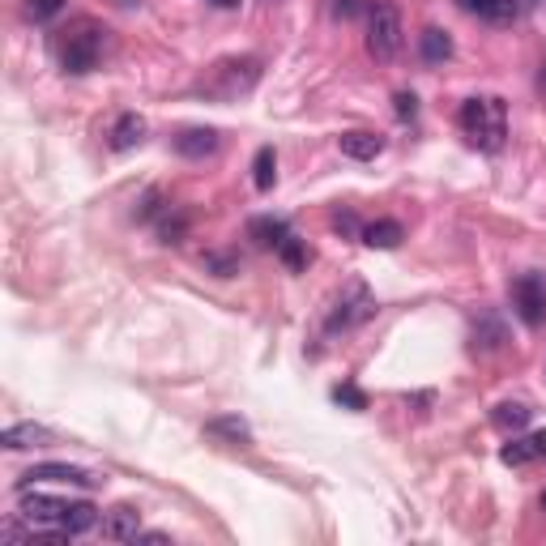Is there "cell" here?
<instances>
[{"mask_svg":"<svg viewBox=\"0 0 546 546\" xmlns=\"http://www.w3.org/2000/svg\"><path fill=\"white\" fill-rule=\"evenodd\" d=\"M457 120H461V133L474 150H483V154L504 150V141H508V107H504V99H495V94L465 99Z\"/></svg>","mask_w":546,"mask_h":546,"instance_id":"cell-1","label":"cell"},{"mask_svg":"<svg viewBox=\"0 0 546 546\" xmlns=\"http://www.w3.org/2000/svg\"><path fill=\"white\" fill-rule=\"evenodd\" d=\"M103 47H107V30L94 22V18H77V22L56 39L60 69L73 73V77L94 73V69H99V60H103Z\"/></svg>","mask_w":546,"mask_h":546,"instance_id":"cell-2","label":"cell"},{"mask_svg":"<svg viewBox=\"0 0 546 546\" xmlns=\"http://www.w3.org/2000/svg\"><path fill=\"white\" fill-rule=\"evenodd\" d=\"M261 56H227V60H218L210 73L201 77V94L205 99H218V103H235V99H244V94L256 90V82H261Z\"/></svg>","mask_w":546,"mask_h":546,"instance_id":"cell-3","label":"cell"},{"mask_svg":"<svg viewBox=\"0 0 546 546\" xmlns=\"http://www.w3.org/2000/svg\"><path fill=\"white\" fill-rule=\"evenodd\" d=\"M401 43H406V26H401V9L393 0H376L372 9H367V56L389 64Z\"/></svg>","mask_w":546,"mask_h":546,"instance_id":"cell-4","label":"cell"},{"mask_svg":"<svg viewBox=\"0 0 546 546\" xmlns=\"http://www.w3.org/2000/svg\"><path fill=\"white\" fill-rule=\"evenodd\" d=\"M18 508H22V521L26 525H35V529H52V534H60V538H69L64 534V517H69V500H56V495H43V491H26L22 487V500H18Z\"/></svg>","mask_w":546,"mask_h":546,"instance_id":"cell-5","label":"cell"},{"mask_svg":"<svg viewBox=\"0 0 546 546\" xmlns=\"http://www.w3.org/2000/svg\"><path fill=\"white\" fill-rule=\"evenodd\" d=\"M372 316H376V299H372V291H367L363 282H350L346 295L333 303L329 329H333V333H337V329H355V325H363V320H372Z\"/></svg>","mask_w":546,"mask_h":546,"instance_id":"cell-6","label":"cell"},{"mask_svg":"<svg viewBox=\"0 0 546 546\" xmlns=\"http://www.w3.org/2000/svg\"><path fill=\"white\" fill-rule=\"evenodd\" d=\"M512 308L525 325H542L546 320V278L542 273H521L517 282H512Z\"/></svg>","mask_w":546,"mask_h":546,"instance_id":"cell-7","label":"cell"},{"mask_svg":"<svg viewBox=\"0 0 546 546\" xmlns=\"http://www.w3.org/2000/svg\"><path fill=\"white\" fill-rule=\"evenodd\" d=\"M30 483H69V487H99L103 478L99 474H90V470H82V465H64V461H43V465H35L26 478H22V487H30Z\"/></svg>","mask_w":546,"mask_h":546,"instance_id":"cell-8","label":"cell"},{"mask_svg":"<svg viewBox=\"0 0 546 546\" xmlns=\"http://www.w3.org/2000/svg\"><path fill=\"white\" fill-rule=\"evenodd\" d=\"M99 529H103L107 542H137V534H141V512H137L133 504H120V508H111L107 517L99 521Z\"/></svg>","mask_w":546,"mask_h":546,"instance_id":"cell-9","label":"cell"},{"mask_svg":"<svg viewBox=\"0 0 546 546\" xmlns=\"http://www.w3.org/2000/svg\"><path fill=\"white\" fill-rule=\"evenodd\" d=\"M457 9L474 13V18H483L491 26H508L525 9V0H457Z\"/></svg>","mask_w":546,"mask_h":546,"instance_id":"cell-10","label":"cell"},{"mask_svg":"<svg viewBox=\"0 0 546 546\" xmlns=\"http://www.w3.org/2000/svg\"><path fill=\"white\" fill-rule=\"evenodd\" d=\"M337 150L355 163H372V158L384 150V137L380 133H367V128H350V133L337 137Z\"/></svg>","mask_w":546,"mask_h":546,"instance_id":"cell-11","label":"cell"},{"mask_svg":"<svg viewBox=\"0 0 546 546\" xmlns=\"http://www.w3.org/2000/svg\"><path fill=\"white\" fill-rule=\"evenodd\" d=\"M542 457H546V431H534V436H512L500 448L504 465H529V461H542Z\"/></svg>","mask_w":546,"mask_h":546,"instance_id":"cell-12","label":"cell"},{"mask_svg":"<svg viewBox=\"0 0 546 546\" xmlns=\"http://www.w3.org/2000/svg\"><path fill=\"white\" fill-rule=\"evenodd\" d=\"M141 141H146V120H141L137 111H124V116L111 124V150L128 154V150H137Z\"/></svg>","mask_w":546,"mask_h":546,"instance_id":"cell-13","label":"cell"},{"mask_svg":"<svg viewBox=\"0 0 546 546\" xmlns=\"http://www.w3.org/2000/svg\"><path fill=\"white\" fill-rule=\"evenodd\" d=\"M286 235H291V227H286L282 218H273V214H261V218L248 222V239L256 248H265V252H278V244Z\"/></svg>","mask_w":546,"mask_h":546,"instance_id":"cell-14","label":"cell"},{"mask_svg":"<svg viewBox=\"0 0 546 546\" xmlns=\"http://www.w3.org/2000/svg\"><path fill=\"white\" fill-rule=\"evenodd\" d=\"M214 150H218L214 128H184V133L175 137V154L180 158H210Z\"/></svg>","mask_w":546,"mask_h":546,"instance_id":"cell-15","label":"cell"},{"mask_svg":"<svg viewBox=\"0 0 546 546\" xmlns=\"http://www.w3.org/2000/svg\"><path fill=\"white\" fill-rule=\"evenodd\" d=\"M0 444L13 448V453H22V448H43V444H52V431L39 427V423H13V427H5Z\"/></svg>","mask_w":546,"mask_h":546,"instance_id":"cell-16","label":"cell"},{"mask_svg":"<svg viewBox=\"0 0 546 546\" xmlns=\"http://www.w3.org/2000/svg\"><path fill=\"white\" fill-rule=\"evenodd\" d=\"M359 239H363L367 248H380V252H389V248H397L401 239H406V231H401V222H397V218H376V222H367Z\"/></svg>","mask_w":546,"mask_h":546,"instance_id":"cell-17","label":"cell"},{"mask_svg":"<svg viewBox=\"0 0 546 546\" xmlns=\"http://www.w3.org/2000/svg\"><path fill=\"white\" fill-rule=\"evenodd\" d=\"M419 52H423L427 64H444L448 56H453V39H448V30L427 26L423 35H419Z\"/></svg>","mask_w":546,"mask_h":546,"instance_id":"cell-18","label":"cell"},{"mask_svg":"<svg viewBox=\"0 0 546 546\" xmlns=\"http://www.w3.org/2000/svg\"><path fill=\"white\" fill-rule=\"evenodd\" d=\"M205 431L218 440H231V444H252V427L239 419V414H222V419H210L205 423Z\"/></svg>","mask_w":546,"mask_h":546,"instance_id":"cell-19","label":"cell"},{"mask_svg":"<svg viewBox=\"0 0 546 546\" xmlns=\"http://www.w3.org/2000/svg\"><path fill=\"white\" fill-rule=\"evenodd\" d=\"M252 184L256 192H269L273 184H278V154H273V146H261L252 158Z\"/></svg>","mask_w":546,"mask_h":546,"instance_id":"cell-20","label":"cell"},{"mask_svg":"<svg viewBox=\"0 0 546 546\" xmlns=\"http://www.w3.org/2000/svg\"><path fill=\"white\" fill-rule=\"evenodd\" d=\"M529 419H534V410H529L525 401H504V406L491 410V423L500 431H521V427H529Z\"/></svg>","mask_w":546,"mask_h":546,"instance_id":"cell-21","label":"cell"},{"mask_svg":"<svg viewBox=\"0 0 546 546\" xmlns=\"http://www.w3.org/2000/svg\"><path fill=\"white\" fill-rule=\"evenodd\" d=\"M64 534H69V538H82V534H90V529H99V508H94V504H73L69 508V517H64Z\"/></svg>","mask_w":546,"mask_h":546,"instance_id":"cell-22","label":"cell"},{"mask_svg":"<svg viewBox=\"0 0 546 546\" xmlns=\"http://www.w3.org/2000/svg\"><path fill=\"white\" fill-rule=\"evenodd\" d=\"M278 261L286 265V269H291V273H299V269H308V261H312V252L308 248H303V239L291 231V235H286L282 239V244H278Z\"/></svg>","mask_w":546,"mask_h":546,"instance_id":"cell-23","label":"cell"},{"mask_svg":"<svg viewBox=\"0 0 546 546\" xmlns=\"http://www.w3.org/2000/svg\"><path fill=\"white\" fill-rule=\"evenodd\" d=\"M184 235H188V218L184 214H167L163 222H158V239H163V244H184Z\"/></svg>","mask_w":546,"mask_h":546,"instance_id":"cell-24","label":"cell"},{"mask_svg":"<svg viewBox=\"0 0 546 546\" xmlns=\"http://www.w3.org/2000/svg\"><path fill=\"white\" fill-rule=\"evenodd\" d=\"M64 9V0H26V18L30 22H52Z\"/></svg>","mask_w":546,"mask_h":546,"instance_id":"cell-25","label":"cell"},{"mask_svg":"<svg viewBox=\"0 0 546 546\" xmlns=\"http://www.w3.org/2000/svg\"><path fill=\"white\" fill-rule=\"evenodd\" d=\"M333 401H337V406H350V410H367V393L355 389V384H337Z\"/></svg>","mask_w":546,"mask_h":546,"instance_id":"cell-26","label":"cell"},{"mask_svg":"<svg viewBox=\"0 0 546 546\" xmlns=\"http://www.w3.org/2000/svg\"><path fill=\"white\" fill-rule=\"evenodd\" d=\"M333 231H342V235H363L359 218L350 214V210H337V214H333Z\"/></svg>","mask_w":546,"mask_h":546,"instance_id":"cell-27","label":"cell"},{"mask_svg":"<svg viewBox=\"0 0 546 546\" xmlns=\"http://www.w3.org/2000/svg\"><path fill=\"white\" fill-rule=\"evenodd\" d=\"M393 103H397V116H401V120H414V116H419V99H414L410 90H401Z\"/></svg>","mask_w":546,"mask_h":546,"instance_id":"cell-28","label":"cell"},{"mask_svg":"<svg viewBox=\"0 0 546 546\" xmlns=\"http://www.w3.org/2000/svg\"><path fill=\"white\" fill-rule=\"evenodd\" d=\"M205 5H214V9H239L244 0H205Z\"/></svg>","mask_w":546,"mask_h":546,"instance_id":"cell-29","label":"cell"},{"mask_svg":"<svg viewBox=\"0 0 546 546\" xmlns=\"http://www.w3.org/2000/svg\"><path fill=\"white\" fill-rule=\"evenodd\" d=\"M116 5H120V9H133V5H137V0H116Z\"/></svg>","mask_w":546,"mask_h":546,"instance_id":"cell-30","label":"cell"},{"mask_svg":"<svg viewBox=\"0 0 546 546\" xmlns=\"http://www.w3.org/2000/svg\"><path fill=\"white\" fill-rule=\"evenodd\" d=\"M542 86H546V64H542Z\"/></svg>","mask_w":546,"mask_h":546,"instance_id":"cell-31","label":"cell"},{"mask_svg":"<svg viewBox=\"0 0 546 546\" xmlns=\"http://www.w3.org/2000/svg\"><path fill=\"white\" fill-rule=\"evenodd\" d=\"M542 512H546V491H542Z\"/></svg>","mask_w":546,"mask_h":546,"instance_id":"cell-32","label":"cell"}]
</instances>
